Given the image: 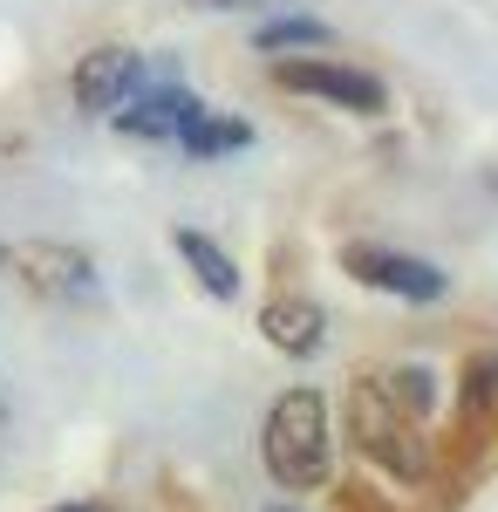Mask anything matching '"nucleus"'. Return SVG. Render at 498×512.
<instances>
[{
    "label": "nucleus",
    "mask_w": 498,
    "mask_h": 512,
    "mask_svg": "<svg viewBox=\"0 0 498 512\" xmlns=\"http://www.w3.org/2000/svg\"><path fill=\"white\" fill-rule=\"evenodd\" d=\"M342 274L376 287V294H396V301H444V287H451L444 267H430L417 253H396V246H376V239L342 246Z\"/></svg>",
    "instance_id": "obj_6"
},
{
    "label": "nucleus",
    "mask_w": 498,
    "mask_h": 512,
    "mask_svg": "<svg viewBox=\"0 0 498 512\" xmlns=\"http://www.w3.org/2000/svg\"><path fill=\"white\" fill-rule=\"evenodd\" d=\"M260 335H267L280 355H321V349H328V308H321V301H307V294L267 301Z\"/></svg>",
    "instance_id": "obj_8"
},
{
    "label": "nucleus",
    "mask_w": 498,
    "mask_h": 512,
    "mask_svg": "<svg viewBox=\"0 0 498 512\" xmlns=\"http://www.w3.org/2000/svg\"><path fill=\"white\" fill-rule=\"evenodd\" d=\"M0 267L21 280L41 301H62V308H96L103 301V267L89 246L69 239H0Z\"/></svg>",
    "instance_id": "obj_3"
},
{
    "label": "nucleus",
    "mask_w": 498,
    "mask_h": 512,
    "mask_svg": "<svg viewBox=\"0 0 498 512\" xmlns=\"http://www.w3.org/2000/svg\"><path fill=\"white\" fill-rule=\"evenodd\" d=\"M260 465L280 492H321L335 472V424H328V396L314 383H294L267 403L260 424Z\"/></svg>",
    "instance_id": "obj_1"
},
{
    "label": "nucleus",
    "mask_w": 498,
    "mask_h": 512,
    "mask_svg": "<svg viewBox=\"0 0 498 512\" xmlns=\"http://www.w3.org/2000/svg\"><path fill=\"white\" fill-rule=\"evenodd\" d=\"M335 28L328 21H307V14H287V21H267V28H253V48L273 55V48H328Z\"/></svg>",
    "instance_id": "obj_11"
},
{
    "label": "nucleus",
    "mask_w": 498,
    "mask_h": 512,
    "mask_svg": "<svg viewBox=\"0 0 498 512\" xmlns=\"http://www.w3.org/2000/svg\"><path fill=\"white\" fill-rule=\"evenodd\" d=\"M48 512H110V506H96V499H69V506H48Z\"/></svg>",
    "instance_id": "obj_14"
},
{
    "label": "nucleus",
    "mask_w": 498,
    "mask_h": 512,
    "mask_svg": "<svg viewBox=\"0 0 498 512\" xmlns=\"http://www.w3.org/2000/svg\"><path fill=\"white\" fill-rule=\"evenodd\" d=\"M171 246H178V260L192 267V280L205 287V294H212V301H232V294H239V260H232V253H226V246H219L212 233H198V226H178V233H171Z\"/></svg>",
    "instance_id": "obj_9"
},
{
    "label": "nucleus",
    "mask_w": 498,
    "mask_h": 512,
    "mask_svg": "<svg viewBox=\"0 0 498 512\" xmlns=\"http://www.w3.org/2000/svg\"><path fill=\"white\" fill-rule=\"evenodd\" d=\"M389 390L403 396V403H410V410H430V403H437V376H430V369H423V362H403V369H396V376H389Z\"/></svg>",
    "instance_id": "obj_12"
},
{
    "label": "nucleus",
    "mask_w": 498,
    "mask_h": 512,
    "mask_svg": "<svg viewBox=\"0 0 498 512\" xmlns=\"http://www.w3.org/2000/svg\"><path fill=\"white\" fill-rule=\"evenodd\" d=\"M471 383H478V396H498V349L471 362Z\"/></svg>",
    "instance_id": "obj_13"
},
{
    "label": "nucleus",
    "mask_w": 498,
    "mask_h": 512,
    "mask_svg": "<svg viewBox=\"0 0 498 512\" xmlns=\"http://www.w3.org/2000/svg\"><path fill=\"white\" fill-rule=\"evenodd\" d=\"M151 55H137V48H123V41H103V48H89L76 62V76H69V96H76L82 117H116L130 96H144L151 89Z\"/></svg>",
    "instance_id": "obj_4"
},
{
    "label": "nucleus",
    "mask_w": 498,
    "mask_h": 512,
    "mask_svg": "<svg viewBox=\"0 0 498 512\" xmlns=\"http://www.w3.org/2000/svg\"><path fill=\"white\" fill-rule=\"evenodd\" d=\"M253 144V123L246 117H219V110H205V117L178 137V158L192 164H212V158H232V151H246Z\"/></svg>",
    "instance_id": "obj_10"
},
{
    "label": "nucleus",
    "mask_w": 498,
    "mask_h": 512,
    "mask_svg": "<svg viewBox=\"0 0 498 512\" xmlns=\"http://www.w3.org/2000/svg\"><path fill=\"white\" fill-rule=\"evenodd\" d=\"M198 117H205V103H198L185 82L151 76V89H144V96H130L110 123L123 130V137H137V144H178Z\"/></svg>",
    "instance_id": "obj_7"
},
{
    "label": "nucleus",
    "mask_w": 498,
    "mask_h": 512,
    "mask_svg": "<svg viewBox=\"0 0 498 512\" xmlns=\"http://www.w3.org/2000/svg\"><path fill=\"white\" fill-rule=\"evenodd\" d=\"M417 424L423 417L389 390V376H355V390H348V437H355V451L369 465H383L403 485H423V472H430V451H423Z\"/></svg>",
    "instance_id": "obj_2"
},
{
    "label": "nucleus",
    "mask_w": 498,
    "mask_h": 512,
    "mask_svg": "<svg viewBox=\"0 0 498 512\" xmlns=\"http://www.w3.org/2000/svg\"><path fill=\"white\" fill-rule=\"evenodd\" d=\"M273 82L294 89V96H314V103L355 110V117H383L389 110V89L369 69H348V62H328V55H287V62H273Z\"/></svg>",
    "instance_id": "obj_5"
}]
</instances>
